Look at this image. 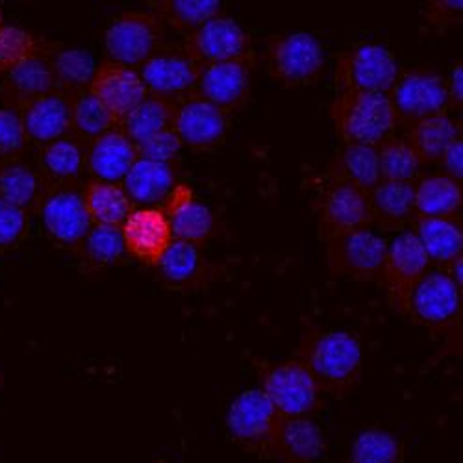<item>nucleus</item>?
<instances>
[{"instance_id": "nucleus-49", "label": "nucleus", "mask_w": 463, "mask_h": 463, "mask_svg": "<svg viewBox=\"0 0 463 463\" xmlns=\"http://www.w3.org/2000/svg\"><path fill=\"white\" fill-rule=\"evenodd\" d=\"M443 271L454 280V284L461 289V286H463V256H458L456 260H452Z\"/></svg>"}, {"instance_id": "nucleus-45", "label": "nucleus", "mask_w": 463, "mask_h": 463, "mask_svg": "<svg viewBox=\"0 0 463 463\" xmlns=\"http://www.w3.org/2000/svg\"><path fill=\"white\" fill-rule=\"evenodd\" d=\"M28 234V213L0 199V252L19 245Z\"/></svg>"}, {"instance_id": "nucleus-33", "label": "nucleus", "mask_w": 463, "mask_h": 463, "mask_svg": "<svg viewBox=\"0 0 463 463\" xmlns=\"http://www.w3.org/2000/svg\"><path fill=\"white\" fill-rule=\"evenodd\" d=\"M43 193L42 175L28 164L21 160L0 162V199L28 213L40 206Z\"/></svg>"}, {"instance_id": "nucleus-3", "label": "nucleus", "mask_w": 463, "mask_h": 463, "mask_svg": "<svg viewBox=\"0 0 463 463\" xmlns=\"http://www.w3.org/2000/svg\"><path fill=\"white\" fill-rule=\"evenodd\" d=\"M260 392L282 417H310L323 406L319 383L298 358L261 365Z\"/></svg>"}, {"instance_id": "nucleus-38", "label": "nucleus", "mask_w": 463, "mask_h": 463, "mask_svg": "<svg viewBox=\"0 0 463 463\" xmlns=\"http://www.w3.org/2000/svg\"><path fill=\"white\" fill-rule=\"evenodd\" d=\"M115 127H119L118 119L90 90L71 95V132L74 137L93 141Z\"/></svg>"}, {"instance_id": "nucleus-25", "label": "nucleus", "mask_w": 463, "mask_h": 463, "mask_svg": "<svg viewBox=\"0 0 463 463\" xmlns=\"http://www.w3.org/2000/svg\"><path fill=\"white\" fill-rule=\"evenodd\" d=\"M160 277L171 288H199L215 277L213 265L193 243L173 240L158 261Z\"/></svg>"}, {"instance_id": "nucleus-21", "label": "nucleus", "mask_w": 463, "mask_h": 463, "mask_svg": "<svg viewBox=\"0 0 463 463\" xmlns=\"http://www.w3.org/2000/svg\"><path fill=\"white\" fill-rule=\"evenodd\" d=\"M326 452V438L310 417H284L271 459L277 463H317Z\"/></svg>"}, {"instance_id": "nucleus-50", "label": "nucleus", "mask_w": 463, "mask_h": 463, "mask_svg": "<svg viewBox=\"0 0 463 463\" xmlns=\"http://www.w3.org/2000/svg\"><path fill=\"white\" fill-rule=\"evenodd\" d=\"M0 28H3V12H0Z\"/></svg>"}, {"instance_id": "nucleus-23", "label": "nucleus", "mask_w": 463, "mask_h": 463, "mask_svg": "<svg viewBox=\"0 0 463 463\" xmlns=\"http://www.w3.org/2000/svg\"><path fill=\"white\" fill-rule=\"evenodd\" d=\"M51 51L45 47L37 54L15 65L6 72L3 93L10 108L19 109L26 102L56 91L54 74L51 67Z\"/></svg>"}, {"instance_id": "nucleus-43", "label": "nucleus", "mask_w": 463, "mask_h": 463, "mask_svg": "<svg viewBox=\"0 0 463 463\" xmlns=\"http://www.w3.org/2000/svg\"><path fill=\"white\" fill-rule=\"evenodd\" d=\"M26 143L28 136L19 109L10 106L0 108V162L19 160Z\"/></svg>"}, {"instance_id": "nucleus-40", "label": "nucleus", "mask_w": 463, "mask_h": 463, "mask_svg": "<svg viewBox=\"0 0 463 463\" xmlns=\"http://www.w3.org/2000/svg\"><path fill=\"white\" fill-rule=\"evenodd\" d=\"M380 178L385 182H413L420 171V160L413 146L402 137H388L378 146Z\"/></svg>"}, {"instance_id": "nucleus-39", "label": "nucleus", "mask_w": 463, "mask_h": 463, "mask_svg": "<svg viewBox=\"0 0 463 463\" xmlns=\"http://www.w3.org/2000/svg\"><path fill=\"white\" fill-rule=\"evenodd\" d=\"M345 463H404V447L388 430L367 429L354 438Z\"/></svg>"}, {"instance_id": "nucleus-22", "label": "nucleus", "mask_w": 463, "mask_h": 463, "mask_svg": "<svg viewBox=\"0 0 463 463\" xmlns=\"http://www.w3.org/2000/svg\"><path fill=\"white\" fill-rule=\"evenodd\" d=\"M19 113L32 141L47 145L71 132V97L58 90L26 102Z\"/></svg>"}, {"instance_id": "nucleus-51", "label": "nucleus", "mask_w": 463, "mask_h": 463, "mask_svg": "<svg viewBox=\"0 0 463 463\" xmlns=\"http://www.w3.org/2000/svg\"><path fill=\"white\" fill-rule=\"evenodd\" d=\"M158 463H165V461H158Z\"/></svg>"}, {"instance_id": "nucleus-4", "label": "nucleus", "mask_w": 463, "mask_h": 463, "mask_svg": "<svg viewBox=\"0 0 463 463\" xmlns=\"http://www.w3.org/2000/svg\"><path fill=\"white\" fill-rule=\"evenodd\" d=\"M282 415L260 390L240 393L226 413L228 432L245 452L271 458Z\"/></svg>"}, {"instance_id": "nucleus-34", "label": "nucleus", "mask_w": 463, "mask_h": 463, "mask_svg": "<svg viewBox=\"0 0 463 463\" xmlns=\"http://www.w3.org/2000/svg\"><path fill=\"white\" fill-rule=\"evenodd\" d=\"M84 204L93 224L123 226L128 215L134 212V203L127 195L123 185L91 180L84 193Z\"/></svg>"}, {"instance_id": "nucleus-35", "label": "nucleus", "mask_w": 463, "mask_h": 463, "mask_svg": "<svg viewBox=\"0 0 463 463\" xmlns=\"http://www.w3.org/2000/svg\"><path fill=\"white\" fill-rule=\"evenodd\" d=\"M463 206L461 182L445 175L422 178L415 185V212L422 217H456Z\"/></svg>"}, {"instance_id": "nucleus-18", "label": "nucleus", "mask_w": 463, "mask_h": 463, "mask_svg": "<svg viewBox=\"0 0 463 463\" xmlns=\"http://www.w3.org/2000/svg\"><path fill=\"white\" fill-rule=\"evenodd\" d=\"M90 91L108 108L118 123L148 95L136 69L109 60L97 65Z\"/></svg>"}, {"instance_id": "nucleus-36", "label": "nucleus", "mask_w": 463, "mask_h": 463, "mask_svg": "<svg viewBox=\"0 0 463 463\" xmlns=\"http://www.w3.org/2000/svg\"><path fill=\"white\" fill-rule=\"evenodd\" d=\"M56 90L76 95L90 90L97 71L93 56L84 49H58L49 54Z\"/></svg>"}, {"instance_id": "nucleus-32", "label": "nucleus", "mask_w": 463, "mask_h": 463, "mask_svg": "<svg viewBox=\"0 0 463 463\" xmlns=\"http://www.w3.org/2000/svg\"><path fill=\"white\" fill-rule=\"evenodd\" d=\"M461 137V127L447 111L411 125L406 141L413 146L420 164L439 162L445 148Z\"/></svg>"}, {"instance_id": "nucleus-19", "label": "nucleus", "mask_w": 463, "mask_h": 463, "mask_svg": "<svg viewBox=\"0 0 463 463\" xmlns=\"http://www.w3.org/2000/svg\"><path fill=\"white\" fill-rule=\"evenodd\" d=\"M125 249L146 265H158L173 241L171 226L160 208L134 210L121 226Z\"/></svg>"}, {"instance_id": "nucleus-17", "label": "nucleus", "mask_w": 463, "mask_h": 463, "mask_svg": "<svg viewBox=\"0 0 463 463\" xmlns=\"http://www.w3.org/2000/svg\"><path fill=\"white\" fill-rule=\"evenodd\" d=\"M226 128V111L208 100L191 95L178 102L173 130L182 145L193 150L213 148L224 139Z\"/></svg>"}, {"instance_id": "nucleus-8", "label": "nucleus", "mask_w": 463, "mask_h": 463, "mask_svg": "<svg viewBox=\"0 0 463 463\" xmlns=\"http://www.w3.org/2000/svg\"><path fill=\"white\" fill-rule=\"evenodd\" d=\"M408 316L434 334L459 332L461 289L443 269L427 273L410 297Z\"/></svg>"}, {"instance_id": "nucleus-31", "label": "nucleus", "mask_w": 463, "mask_h": 463, "mask_svg": "<svg viewBox=\"0 0 463 463\" xmlns=\"http://www.w3.org/2000/svg\"><path fill=\"white\" fill-rule=\"evenodd\" d=\"M178 102L180 100H171L148 93L143 102L137 104L119 123V128L134 145H137L152 136L173 128Z\"/></svg>"}, {"instance_id": "nucleus-48", "label": "nucleus", "mask_w": 463, "mask_h": 463, "mask_svg": "<svg viewBox=\"0 0 463 463\" xmlns=\"http://www.w3.org/2000/svg\"><path fill=\"white\" fill-rule=\"evenodd\" d=\"M447 93H449V102L461 108V102H463V67H461V61H458L452 67L450 79L447 82Z\"/></svg>"}, {"instance_id": "nucleus-1", "label": "nucleus", "mask_w": 463, "mask_h": 463, "mask_svg": "<svg viewBox=\"0 0 463 463\" xmlns=\"http://www.w3.org/2000/svg\"><path fill=\"white\" fill-rule=\"evenodd\" d=\"M298 360L319 383L321 392L343 397L362 376V345L345 330H307L302 334Z\"/></svg>"}, {"instance_id": "nucleus-30", "label": "nucleus", "mask_w": 463, "mask_h": 463, "mask_svg": "<svg viewBox=\"0 0 463 463\" xmlns=\"http://www.w3.org/2000/svg\"><path fill=\"white\" fill-rule=\"evenodd\" d=\"M86 162L88 152L82 141L74 136H65L43 145L40 152L42 178L54 185H69L82 175Z\"/></svg>"}, {"instance_id": "nucleus-9", "label": "nucleus", "mask_w": 463, "mask_h": 463, "mask_svg": "<svg viewBox=\"0 0 463 463\" xmlns=\"http://www.w3.org/2000/svg\"><path fill=\"white\" fill-rule=\"evenodd\" d=\"M430 260L413 232H404L388 245V254L380 280L390 306L401 316H408V302L417 284L427 275Z\"/></svg>"}, {"instance_id": "nucleus-16", "label": "nucleus", "mask_w": 463, "mask_h": 463, "mask_svg": "<svg viewBox=\"0 0 463 463\" xmlns=\"http://www.w3.org/2000/svg\"><path fill=\"white\" fill-rule=\"evenodd\" d=\"M254 56L204 65L195 95L222 111L240 108L250 93Z\"/></svg>"}, {"instance_id": "nucleus-28", "label": "nucleus", "mask_w": 463, "mask_h": 463, "mask_svg": "<svg viewBox=\"0 0 463 463\" xmlns=\"http://www.w3.org/2000/svg\"><path fill=\"white\" fill-rule=\"evenodd\" d=\"M328 180L351 184L371 193L382 182L376 146L345 145L328 165Z\"/></svg>"}, {"instance_id": "nucleus-14", "label": "nucleus", "mask_w": 463, "mask_h": 463, "mask_svg": "<svg viewBox=\"0 0 463 463\" xmlns=\"http://www.w3.org/2000/svg\"><path fill=\"white\" fill-rule=\"evenodd\" d=\"M388 97L397 113V121L411 125L443 113L449 106L447 82L439 74L420 69L399 76Z\"/></svg>"}, {"instance_id": "nucleus-20", "label": "nucleus", "mask_w": 463, "mask_h": 463, "mask_svg": "<svg viewBox=\"0 0 463 463\" xmlns=\"http://www.w3.org/2000/svg\"><path fill=\"white\" fill-rule=\"evenodd\" d=\"M160 208L171 226V234L178 241L203 245L213 234L215 219L208 206L195 201L193 191L187 185H175L171 195Z\"/></svg>"}, {"instance_id": "nucleus-47", "label": "nucleus", "mask_w": 463, "mask_h": 463, "mask_svg": "<svg viewBox=\"0 0 463 463\" xmlns=\"http://www.w3.org/2000/svg\"><path fill=\"white\" fill-rule=\"evenodd\" d=\"M438 164L441 165L445 176H449L456 182H461V176H463V141H461V137L445 148Z\"/></svg>"}, {"instance_id": "nucleus-11", "label": "nucleus", "mask_w": 463, "mask_h": 463, "mask_svg": "<svg viewBox=\"0 0 463 463\" xmlns=\"http://www.w3.org/2000/svg\"><path fill=\"white\" fill-rule=\"evenodd\" d=\"M203 65L193 60L184 47L164 45L141 65V80L150 95L180 100L195 95Z\"/></svg>"}, {"instance_id": "nucleus-15", "label": "nucleus", "mask_w": 463, "mask_h": 463, "mask_svg": "<svg viewBox=\"0 0 463 463\" xmlns=\"http://www.w3.org/2000/svg\"><path fill=\"white\" fill-rule=\"evenodd\" d=\"M40 210L47 234L67 247H80L93 224L82 193L69 185L45 189Z\"/></svg>"}, {"instance_id": "nucleus-46", "label": "nucleus", "mask_w": 463, "mask_h": 463, "mask_svg": "<svg viewBox=\"0 0 463 463\" xmlns=\"http://www.w3.org/2000/svg\"><path fill=\"white\" fill-rule=\"evenodd\" d=\"M424 21L436 32H445L450 26L461 23L463 3L461 0H432L422 10Z\"/></svg>"}, {"instance_id": "nucleus-29", "label": "nucleus", "mask_w": 463, "mask_h": 463, "mask_svg": "<svg viewBox=\"0 0 463 463\" xmlns=\"http://www.w3.org/2000/svg\"><path fill=\"white\" fill-rule=\"evenodd\" d=\"M127 195L137 204L165 203L175 189V169L171 164H158L137 158L123 178Z\"/></svg>"}, {"instance_id": "nucleus-26", "label": "nucleus", "mask_w": 463, "mask_h": 463, "mask_svg": "<svg viewBox=\"0 0 463 463\" xmlns=\"http://www.w3.org/2000/svg\"><path fill=\"white\" fill-rule=\"evenodd\" d=\"M419 243L429 260L438 261L443 269L461 256L463 228L459 217H415V232Z\"/></svg>"}, {"instance_id": "nucleus-12", "label": "nucleus", "mask_w": 463, "mask_h": 463, "mask_svg": "<svg viewBox=\"0 0 463 463\" xmlns=\"http://www.w3.org/2000/svg\"><path fill=\"white\" fill-rule=\"evenodd\" d=\"M317 219L325 241L346 232L367 228L373 222L369 193L351 184L328 180L317 201Z\"/></svg>"}, {"instance_id": "nucleus-24", "label": "nucleus", "mask_w": 463, "mask_h": 463, "mask_svg": "<svg viewBox=\"0 0 463 463\" xmlns=\"http://www.w3.org/2000/svg\"><path fill=\"white\" fill-rule=\"evenodd\" d=\"M136 160V145L119 127H115L91 141L86 165L90 167L95 180L115 184L127 176Z\"/></svg>"}, {"instance_id": "nucleus-44", "label": "nucleus", "mask_w": 463, "mask_h": 463, "mask_svg": "<svg viewBox=\"0 0 463 463\" xmlns=\"http://www.w3.org/2000/svg\"><path fill=\"white\" fill-rule=\"evenodd\" d=\"M180 148H182V141L178 139L173 128L164 130L136 145L137 158L148 160V162H158V164H171L180 154Z\"/></svg>"}, {"instance_id": "nucleus-7", "label": "nucleus", "mask_w": 463, "mask_h": 463, "mask_svg": "<svg viewBox=\"0 0 463 463\" xmlns=\"http://www.w3.org/2000/svg\"><path fill=\"white\" fill-rule=\"evenodd\" d=\"M397 79V60L382 45H356L345 51L337 60V91H367L388 95L393 90Z\"/></svg>"}, {"instance_id": "nucleus-41", "label": "nucleus", "mask_w": 463, "mask_h": 463, "mask_svg": "<svg viewBox=\"0 0 463 463\" xmlns=\"http://www.w3.org/2000/svg\"><path fill=\"white\" fill-rule=\"evenodd\" d=\"M80 249L86 263L93 267H106L118 263L127 254L121 226H91Z\"/></svg>"}, {"instance_id": "nucleus-37", "label": "nucleus", "mask_w": 463, "mask_h": 463, "mask_svg": "<svg viewBox=\"0 0 463 463\" xmlns=\"http://www.w3.org/2000/svg\"><path fill=\"white\" fill-rule=\"evenodd\" d=\"M148 6L164 24L187 33L221 15L219 0H152Z\"/></svg>"}, {"instance_id": "nucleus-27", "label": "nucleus", "mask_w": 463, "mask_h": 463, "mask_svg": "<svg viewBox=\"0 0 463 463\" xmlns=\"http://www.w3.org/2000/svg\"><path fill=\"white\" fill-rule=\"evenodd\" d=\"M369 203L373 221L385 230H397L417 217L415 185L410 182L382 180L371 193Z\"/></svg>"}, {"instance_id": "nucleus-6", "label": "nucleus", "mask_w": 463, "mask_h": 463, "mask_svg": "<svg viewBox=\"0 0 463 463\" xmlns=\"http://www.w3.org/2000/svg\"><path fill=\"white\" fill-rule=\"evenodd\" d=\"M164 35L165 24L154 12H125L108 26L104 47L109 61L127 67L143 65L164 47Z\"/></svg>"}, {"instance_id": "nucleus-5", "label": "nucleus", "mask_w": 463, "mask_h": 463, "mask_svg": "<svg viewBox=\"0 0 463 463\" xmlns=\"http://www.w3.org/2000/svg\"><path fill=\"white\" fill-rule=\"evenodd\" d=\"M267 67L284 86L314 84L325 67V51L317 37L307 32L275 35L267 43Z\"/></svg>"}, {"instance_id": "nucleus-13", "label": "nucleus", "mask_w": 463, "mask_h": 463, "mask_svg": "<svg viewBox=\"0 0 463 463\" xmlns=\"http://www.w3.org/2000/svg\"><path fill=\"white\" fill-rule=\"evenodd\" d=\"M184 51L203 67L254 56L249 33L230 17L217 15L185 35Z\"/></svg>"}, {"instance_id": "nucleus-10", "label": "nucleus", "mask_w": 463, "mask_h": 463, "mask_svg": "<svg viewBox=\"0 0 463 463\" xmlns=\"http://www.w3.org/2000/svg\"><path fill=\"white\" fill-rule=\"evenodd\" d=\"M385 254L388 243L367 228L326 240V265L330 273L346 279L364 282L378 279Z\"/></svg>"}, {"instance_id": "nucleus-42", "label": "nucleus", "mask_w": 463, "mask_h": 463, "mask_svg": "<svg viewBox=\"0 0 463 463\" xmlns=\"http://www.w3.org/2000/svg\"><path fill=\"white\" fill-rule=\"evenodd\" d=\"M43 42L21 26L0 28V72H8L21 61L43 51Z\"/></svg>"}, {"instance_id": "nucleus-2", "label": "nucleus", "mask_w": 463, "mask_h": 463, "mask_svg": "<svg viewBox=\"0 0 463 463\" xmlns=\"http://www.w3.org/2000/svg\"><path fill=\"white\" fill-rule=\"evenodd\" d=\"M330 118L345 145L378 146L399 123L390 97L367 91H337Z\"/></svg>"}]
</instances>
